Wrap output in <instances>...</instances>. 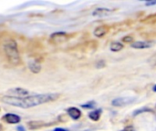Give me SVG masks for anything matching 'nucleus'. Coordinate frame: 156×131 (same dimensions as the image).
<instances>
[{
  "mask_svg": "<svg viewBox=\"0 0 156 131\" xmlns=\"http://www.w3.org/2000/svg\"><path fill=\"white\" fill-rule=\"evenodd\" d=\"M3 50L6 59L11 65L16 66L20 63V56L17 49V45L14 39L9 38L5 40L3 45Z\"/></svg>",
  "mask_w": 156,
  "mask_h": 131,
  "instance_id": "obj_2",
  "label": "nucleus"
},
{
  "mask_svg": "<svg viewBox=\"0 0 156 131\" xmlns=\"http://www.w3.org/2000/svg\"><path fill=\"white\" fill-rule=\"evenodd\" d=\"M153 89H154V92H156V85L154 87V88H153Z\"/></svg>",
  "mask_w": 156,
  "mask_h": 131,
  "instance_id": "obj_22",
  "label": "nucleus"
},
{
  "mask_svg": "<svg viewBox=\"0 0 156 131\" xmlns=\"http://www.w3.org/2000/svg\"><path fill=\"white\" fill-rule=\"evenodd\" d=\"M0 131H3V126L0 124Z\"/></svg>",
  "mask_w": 156,
  "mask_h": 131,
  "instance_id": "obj_21",
  "label": "nucleus"
},
{
  "mask_svg": "<svg viewBox=\"0 0 156 131\" xmlns=\"http://www.w3.org/2000/svg\"><path fill=\"white\" fill-rule=\"evenodd\" d=\"M17 130H18V131H25V129H24V127H22V126H19V127H17Z\"/></svg>",
  "mask_w": 156,
  "mask_h": 131,
  "instance_id": "obj_20",
  "label": "nucleus"
},
{
  "mask_svg": "<svg viewBox=\"0 0 156 131\" xmlns=\"http://www.w3.org/2000/svg\"><path fill=\"white\" fill-rule=\"evenodd\" d=\"M95 102L91 101V102H89L88 104H85V105H82V108H86V109H93L95 107Z\"/></svg>",
  "mask_w": 156,
  "mask_h": 131,
  "instance_id": "obj_14",
  "label": "nucleus"
},
{
  "mask_svg": "<svg viewBox=\"0 0 156 131\" xmlns=\"http://www.w3.org/2000/svg\"><path fill=\"white\" fill-rule=\"evenodd\" d=\"M112 12H113V10H112V9L101 7V8H97L94 10L93 16H109Z\"/></svg>",
  "mask_w": 156,
  "mask_h": 131,
  "instance_id": "obj_7",
  "label": "nucleus"
},
{
  "mask_svg": "<svg viewBox=\"0 0 156 131\" xmlns=\"http://www.w3.org/2000/svg\"><path fill=\"white\" fill-rule=\"evenodd\" d=\"M67 39H68V36H67V34H65L63 32L54 33L50 36V42H52L53 44H61V43L65 42Z\"/></svg>",
  "mask_w": 156,
  "mask_h": 131,
  "instance_id": "obj_4",
  "label": "nucleus"
},
{
  "mask_svg": "<svg viewBox=\"0 0 156 131\" xmlns=\"http://www.w3.org/2000/svg\"><path fill=\"white\" fill-rule=\"evenodd\" d=\"M146 5H156V1H154V2H147L145 3Z\"/></svg>",
  "mask_w": 156,
  "mask_h": 131,
  "instance_id": "obj_19",
  "label": "nucleus"
},
{
  "mask_svg": "<svg viewBox=\"0 0 156 131\" xmlns=\"http://www.w3.org/2000/svg\"><path fill=\"white\" fill-rule=\"evenodd\" d=\"M110 48L113 52H119L123 48V45L122 43H120V42H114V43H112L111 45Z\"/></svg>",
  "mask_w": 156,
  "mask_h": 131,
  "instance_id": "obj_13",
  "label": "nucleus"
},
{
  "mask_svg": "<svg viewBox=\"0 0 156 131\" xmlns=\"http://www.w3.org/2000/svg\"><path fill=\"white\" fill-rule=\"evenodd\" d=\"M133 38L132 36H124V37L122 38V41L125 42V43H133Z\"/></svg>",
  "mask_w": 156,
  "mask_h": 131,
  "instance_id": "obj_16",
  "label": "nucleus"
},
{
  "mask_svg": "<svg viewBox=\"0 0 156 131\" xmlns=\"http://www.w3.org/2000/svg\"><path fill=\"white\" fill-rule=\"evenodd\" d=\"M4 119H5L7 123H9V124H17V123H19L20 120H21V119H20L19 116L15 115V114H11V113L5 115V116H4Z\"/></svg>",
  "mask_w": 156,
  "mask_h": 131,
  "instance_id": "obj_6",
  "label": "nucleus"
},
{
  "mask_svg": "<svg viewBox=\"0 0 156 131\" xmlns=\"http://www.w3.org/2000/svg\"><path fill=\"white\" fill-rule=\"evenodd\" d=\"M29 95V92L27 89H24L22 88H12L7 91V96L10 98H26Z\"/></svg>",
  "mask_w": 156,
  "mask_h": 131,
  "instance_id": "obj_3",
  "label": "nucleus"
},
{
  "mask_svg": "<svg viewBox=\"0 0 156 131\" xmlns=\"http://www.w3.org/2000/svg\"><path fill=\"white\" fill-rule=\"evenodd\" d=\"M122 131H135V130H134V129H133V127H128V128L124 129L123 130H122Z\"/></svg>",
  "mask_w": 156,
  "mask_h": 131,
  "instance_id": "obj_17",
  "label": "nucleus"
},
{
  "mask_svg": "<svg viewBox=\"0 0 156 131\" xmlns=\"http://www.w3.org/2000/svg\"><path fill=\"white\" fill-rule=\"evenodd\" d=\"M28 67H29L30 71H31L32 73H35V74L38 73V72L40 71V69H41L40 65H39L38 63H37L36 61H31V62L28 64Z\"/></svg>",
  "mask_w": 156,
  "mask_h": 131,
  "instance_id": "obj_11",
  "label": "nucleus"
},
{
  "mask_svg": "<svg viewBox=\"0 0 156 131\" xmlns=\"http://www.w3.org/2000/svg\"><path fill=\"white\" fill-rule=\"evenodd\" d=\"M133 100H134L133 98H129V97L128 98H118L113 99L112 104L114 107H123V106L133 103Z\"/></svg>",
  "mask_w": 156,
  "mask_h": 131,
  "instance_id": "obj_5",
  "label": "nucleus"
},
{
  "mask_svg": "<svg viewBox=\"0 0 156 131\" xmlns=\"http://www.w3.org/2000/svg\"><path fill=\"white\" fill-rule=\"evenodd\" d=\"M149 63L151 64V65H153V66H155L156 65V53L154 55V56H152L151 57H150V59H149Z\"/></svg>",
  "mask_w": 156,
  "mask_h": 131,
  "instance_id": "obj_15",
  "label": "nucleus"
},
{
  "mask_svg": "<svg viewBox=\"0 0 156 131\" xmlns=\"http://www.w3.org/2000/svg\"><path fill=\"white\" fill-rule=\"evenodd\" d=\"M107 32H108V26H100L95 28L93 34L97 37H102L105 34H107Z\"/></svg>",
  "mask_w": 156,
  "mask_h": 131,
  "instance_id": "obj_10",
  "label": "nucleus"
},
{
  "mask_svg": "<svg viewBox=\"0 0 156 131\" xmlns=\"http://www.w3.org/2000/svg\"><path fill=\"white\" fill-rule=\"evenodd\" d=\"M54 131H69L68 129H62V128H57V129H55Z\"/></svg>",
  "mask_w": 156,
  "mask_h": 131,
  "instance_id": "obj_18",
  "label": "nucleus"
},
{
  "mask_svg": "<svg viewBox=\"0 0 156 131\" xmlns=\"http://www.w3.org/2000/svg\"><path fill=\"white\" fill-rule=\"evenodd\" d=\"M101 113V109L91 111V112L89 114V118H90L91 120H93V121H98V120L100 119Z\"/></svg>",
  "mask_w": 156,
  "mask_h": 131,
  "instance_id": "obj_12",
  "label": "nucleus"
},
{
  "mask_svg": "<svg viewBox=\"0 0 156 131\" xmlns=\"http://www.w3.org/2000/svg\"><path fill=\"white\" fill-rule=\"evenodd\" d=\"M131 46L132 47L136 49H145L151 47L152 44L150 42H145V41H137V42H133Z\"/></svg>",
  "mask_w": 156,
  "mask_h": 131,
  "instance_id": "obj_8",
  "label": "nucleus"
},
{
  "mask_svg": "<svg viewBox=\"0 0 156 131\" xmlns=\"http://www.w3.org/2000/svg\"><path fill=\"white\" fill-rule=\"evenodd\" d=\"M58 94H38L33 96H27L23 98H15L10 97L3 98V101L8 105L22 108V109H29L33 107H37L48 102H51L58 98Z\"/></svg>",
  "mask_w": 156,
  "mask_h": 131,
  "instance_id": "obj_1",
  "label": "nucleus"
},
{
  "mask_svg": "<svg viewBox=\"0 0 156 131\" xmlns=\"http://www.w3.org/2000/svg\"><path fill=\"white\" fill-rule=\"evenodd\" d=\"M67 111H68L69 116L72 119H74V120L79 119L80 118V116H81L80 110L79 109H77V108H69V109H68Z\"/></svg>",
  "mask_w": 156,
  "mask_h": 131,
  "instance_id": "obj_9",
  "label": "nucleus"
}]
</instances>
